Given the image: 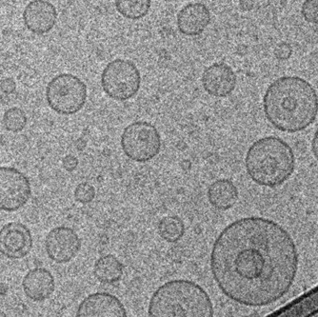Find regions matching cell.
Wrapping results in <instances>:
<instances>
[{"label":"cell","mask_w":318,"mask_h":317,"mask_svg":"<svg viewBox=\"0 0 318 317\" xmlns=\"http://www.w3.org/2000/svg\"><path fill=\"white\" fill-rule=\"evenodd\" d=\"M115 8L121 16L128 19L137 20L146 16L151 6L150 0H135V1H125L118 0L115 1Z\"/></svg>","instance_id":"d6986e66"},{"label":"cell","mask_w":318,"mask_h":317,"mask_svg":"<svg viewBox=\"0 0 318 317\" xmlns=\"http://www.w3.org/2000/svg\"><path fill=\"white\" fill-rule=\"evenodd\" d=\"M94 273L99 282L104 284H113L122 278L123 266L115 256L107 254L96 260Z\"/></svg>","instance_id":"e0dca14e"},{"label":"cell","mask_w":318,"mask_h":317,"mask_svg":"<svg viewBox=\"0 0 318 317\" xmlns=\"http://www.w3.org/2000/svg\"><path fill=\"white\" fill-rule=\"evenodd\" d=\"M185 226L178 216H165L158 223V233L167 242L175 243L183 237Z\"/></svg>","instance_id":"ac0fdd59"},{"label":"cell","mask_w":318,"mask_h":317,"mask_svg":"<svg viewBox=\"0 0 318 317\" xmlns=\"http://www.w3.org/2000/svg\"><path fill=\"white\" fill-rule=\"evenodd\" d=\"M0 317H9L4 311H2V310H0Z\"/></svg>","instance_id":"484cf974"},{"label":"cell","mask_w":318,"mask_h":317,"mask_svg":"<svg viewBox=\"0 0 318 317\" xmlns=\"http://www.w3.org/2000/svg\"><path fill=\"white\" fill-rule=\"evenodd\" d=\"M46 99L53 111L64 115L74 114L87 100V86L72 73H60L46 88Z\"/></svg>","instance_id":"5b68a950"},{"label":"cell","mask_w":318,"mask_h":317,"mask_svg":"<svg viewBox=\"0 0 318 317\" xmlns=\"http://www.w3.org/2000/svg\"><path fill=\"white\" fill-rule=\"evenodd\" d=\"M298 254L294 239L279 223L245 217L216 238L211 270L230 299L250 307L279 301L294 284Z\"/></svg>","instance_id":"6da1fadb"},{"label":"cell","mask_w":318,"mask_h":317,"mask_svg":"<svg viewBox=\"0 0 318 317\" xmlns=\"http://www.w3.org/2000/svg\"><path fill=\"white\" fill-rule=\"evenodd\" d=\"M292 147L277 136H266L253 143L245 157L247 174L259 186L276 188L286 182L295 170Z\"/></svg>","instance_id":"3957f363"},{"label":"cell","mask_w":318,"mask_h":317,"mask_svg":"<svg viewBox=\"0 0 318 317\" xmlns=\"http://www.w3.org/2000/svg\"><path fill=\"white\" fill-rule=\"evenodd\" d=\"M96 197L95 187L88 182L80 183L74 190V199L81 204H88Z\"/></svg>","instance_id":"44dd1931"},{"label":"cell","mask_w":318,"mask_h":317,"mask_svg":"<svg viewBox=\"0 0 318 317\" xmlns=\"http://www.w3.org/2000/svg\"><path fill=\"white\" fill-rule=\"evenodd\" d=\"M27 114L21 108L13 107L5 111L3 115V124L6 130L13 133L20 132L27 124Z\"/></svg>","instance_id":"ffe728a7"},{"label":"cell","mask_w":318,"mask_h":317,"mask_svg":"<svg viewBox=\"0 0 318 317\" xmlns=\"http://www.w3.org/2000/svg\"><path fill=\"white\" fill-rule=\"evenodd\" d=\"M149 317H214L213 303L203 288L189 280L159 287L149 304Z\"/></svg>","instance_id":"277c9868"},{"label":"cell","mask_w":318,"mask_h":317,"mask_svg":"<svg viewBox=\"0 0 318 317\" xmlns=\"http://www.w3.org/2000/svg\"><path fill=\"white\" fill-rule=\"evenodd\" d=\"M56 282L50 270L44 268H34L29 270L22 280V289L32 301L47 300L54 294Z\"/></svg>","instance_id":"9a60e30c"},{"label":"cell","mask_w":318,"mask_h":317,"mask_svg":"<svg viewBox=\"0 0 318 317\" xmlns=\"http://www.w3.org/2000/svg\"><path fill=\"white\" fill-rule=\"evenodd\" d=\"M208 199L215 209L227 211L237 202L238 190L230 179H217L212 183L208 189Z\"/></svg>","instance_id":"2e32d148"},{"label":"cell","mask_w":318,"mask_h":317,"mask_svg":"<svg viewBox=\"0 0 318 317\" xmlns=\"http://www.w3.org/2000/svg\"><path fill=\"white\" fill-rule=\"evenodd\" d=\"M23 20L28 30L37 34H43L55 27L57 21V11L49 1L35 0L26 6Z\"/></svg>","instance_id":"4fadbf2b"},{"label":"cell","mask_w":318,"mask_h":317,"mask_svg":"<svg viewBox=\"0 0 318 317\" xmlns=\"http://www.w3.org/2000/svg\"><path fill=\"white\" fill-rule=\"evenodd\" d=\"M301 12L306 21L310 23L318 24V1H305L303 3Z\"/></svg>","instance_id":"7402d4cb"},{"label":"cell","mask_w":318,"mask_h":317,"mask_svg":"<svg viewBox=\"0 0 318 317\" xmlns=\"http://www.w3.org/2000/svg\"><path fill=\"white\" fill-rule=\"evenodd\" d=\"M310 146H311V152H312L314 158L318 161V127L314 132Z\"/></svg>","instance_id":"d4e9b609"},{"label":"cell","mask_w":318,"mask_h":317,"mask_svg":"<svg viewBox=\"0 0 318 317\" xmlns=\"http://www.w3.org/2000/svg\"><path fill=\"white\" fill-rule=\"evenodd\" d=\"M30 229L22 223L10 222L0 230V254L10 259H21L32 248Z\"/></svg>","instance_id":"30bf717a"},{"label":"cell","mask_w":318,"mask_h":317,"mask_svg":"<svg viewBox=\"0 0 318 317\" xmlns=\"http://www.w3.org/2000/svg\"><path fill=\"white\" fill-rule=\"evenodd\" d=\"M141 85V74L134 62L117 58L106 65L101 73V86L105 94L117 101L134 97Z\"/></svg>","instance_id":"8992f818"},{"label":"cell","mask_w":318,"mask_h":317,"mask_svg":"<svg viewBox=\"0 0 318 317\" xmlns=\"http://www.w3.org/2000/svg\"><path fill=\"white\" fill-rule=\"evenodd\" d=\"M81 240L75 230L69 227H56L45 239V250L50 259L58 264L68 263L78 254Z\"/></svg>","instance_id":"9c48e42d"},{"label":"cell","mask_w":318,"mask_h":317,"mask_svg":"<svg viewBox=\"0 0 318 317\" xmlns=\"http://www.w3.org/2000/svg\"><path fill=\"white\" fill-rule=\"evenodd\" d=\"M177 28L182 34L196 36L206 30L211 22V12L201 2H191L177 15Z\"/></svg>","instance_id":"5bb4252c"},{"label":"cell","mask_w":318,"mask_h":317,"mask_svg":"<svg viewBox=\"0 0 318 317\" xmlns=\"http://www.w3.org/2000/svg\"><path fill=\"white\" fill-rule=\"evenodd\" d=\"M263 110L265 117L276 130L289 134L299 133L317 117V92L302 77L282 76L267 88Z\"/></svg>","instance_id":"7a4b0ae2"},{"label":"cell","mask_w":318,"mask_h":317,"mask_svg":"<svg viewBox=\"0 0 318 317\" xmlns=\"http://www.w3.org/2000/svg\"><path fill=\"white\" fill-rule=\"evenodd\" d=\"M16 84L15 82V80L13 78H4V80L0 81V90L6 94V95H10V94H13L15 91H16Z\"/></svg>","instance_id":"603a6c76"},{"label":"cell","mask_w":318,"mask_h":317,"mask_svg":"<svg viewBox=\"0 0 318 317\" xmlns=\"http://www.w3.org/2000/svg\"><path fill=\"white\" fill-rule=\"evenodd\" d=\"M31 194V183L22 172L13 167H0V211H18L27 204Z\"/></svg>","instance_id":"ba28073f"},{"label":"cell","mask_w":318,"mask_h":317,"mask_svg":"<svg viewBox=\"0 0 318 317\" xmlns=\"http://www.w3.org/2000/svg\"><path fill=\"white\" fill-rule=\"evenodd\" d=\"M62 164H63L64 169L68 172H72L78 164V160L73 156L72 154L66 155L62 160Z\"/></svg>","instance_id":"cb8c5ba5"},{"label":"cell","mask_w":318,"mask_h":317,"mask_svg":"<svg viewBox=\"0 0 318 317\" xmlns=\"http://www.w3.org/2000/svg\"><path fill=\"white\" fill-rule=\"evenodd\" d=\"M75 317H128L127 311L120 299L106 293L88 295L80 303Z\"/></svg>","instance_id":"8fae6325"},{"label":"cell","mask_w":318,"mask_h":317,"mask_svg":"<svg viewBox=\"0 0 318 317\" xmlns=\"http://www.w3.org/2000/svg\"><path fill=\"white\" fill-rule=\"evenodd\" d=\"M202 85L210 95L226 97L236 86V74L231 66L217 62L207 67L202 74Z\"/></svg>","instance_id":"7c38bea8"},{"label":"cell","mask_w":318,"mask_h":317,"mask_svg":"<svg viewBox=\"0 0 318 317\" xmlns=\"http://www.w3.org/2000/svg\"><path fill=\"white\" fill-rule=\"evenodd\" d=\"M121 148L129 158L143 163L154 158L161 149L158 130L147 121H135L121 135Z\"/></svg>","instance_id":"52a82bcc"}]
</instances>
